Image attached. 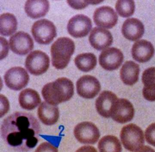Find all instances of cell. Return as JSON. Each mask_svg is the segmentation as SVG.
<instances>
[{
    "mask_svg": "<svg viewBox=\"0 0 155 152\" xmlns=\"http://www.w3.org/2000/svg\"><path fill=\"white\" fill-rule=\"evenodd\" d=\"M32 36L38 43L49 44L57 36L56 28L51 21L47 19H41L36 21L31 29Z\"/></svg>",
    "mask_w": 155,
    "mask_h": 152,
    "instance_id": "5b68a950",
    "label": "cell"
},
{
    "mask_svg": "<svg viewBox=\"0 0 155 152\" xmlns=\"http://www.w3.org/2000/svg\"><path fill=\"white\" fill-rule=\"evenodd\" d=\"M38 116L43 124L50 126L55 124L59 117L58 107L46 101L41 104L38 110Z\"/></svg>",
    "mask_w": 155,
    "mask_h": 152,
    "instance_id": "d6986e66",
    "label": "cell"
},
{
    "mask_svg": "<svg viewBox=\"0 0 155 152\" xmlns=\"http://www.w3.org/2000/svg\"><path fill=\"white\" fill-rule=\"evenodd\" d=\"M118 99L116 95L111 91H103L95 102L97 111L103 117H111L113 107Z\"/></svg>",
    "mask_w": 155,
    "mask_h": 152,
    "instance_id": "2e32d148",
    "label": "cell"
},
{
    "mask_svg": "<svg viewBox=\"0 0 155 152\" xmlns=\"http://www.w3.org/2000/svg\"><path fill=\"white\" fill-rule=\"evenodd\" d=\"M118 19L116 12L109 6L100 7L94 13L93 20L95 24L101 27L112 28L117 23Z\"/></svg>",
    "mask_w": 155,
    "mask_h": 152,
    "instance_id": "5bb4252c",
    "label": "cell"
},
{
    "mask_svg": "<svg viewBox=\"0 0 155 152\" xmlns=\"http://www.w3.org/2000/svg\"><path fill=\"white\" fill-rule=\"evenodd\" d=\"M43 98L49 104L57 106L69 101L74 94L73 82L66 78L58 79L55 81L46 84L43 88Z\"/></svg>",
    "mask_w": 155,
    "mask_h": 152,
    "instance_id": "7a4b0ae2",
    "label": "cell"
},
{
    "mask_svg": "<svg viewBox=\"0 0 155 152\" xmlns=\"http://www.w3.org/2000/svg\"><path fill=\"white\" fill-rule=\"evenodd\" d=\"M89 41L94 49L101 51L111 45L113 37L109 30L96 27L93 29L90 33Z\"/></svg>",
    "mask_w": 155,
    "mask_h": 152,
    "instance_id": "9a60e30c",
    "label": "cell"
},
{
    "mask_svg": "<svg viewBox=\"0 0 155 152\" xmlns=\"http://www.w3.org/2000/svg\"><path fill=\"white\" fill-rule=\"evenodd\" d=\"M98 148L100 152H121L122 150L119 139L111 135L103 137L99 141Z\"/></svg>",
    "mask_w": 155,
    "mask_h": 152,
    "instance_id": "d4e9b609",
    "label": "cell"
},
{
    "mask_svg": "<svg viewBox=\"0 0 155 152\" xmlns=\"http://www.w3.org/2000/svg\"><path fill=\"white\" fill-rule=\"evenodd\" d=\"M77 94L84 99H93L98 95L101 89L100 82L95 77L85 75L79 79L76 83Z\"/></svg>",
    "mask_w": 155,
    "mask_h": 152,
    "instance_id": "9c48e42d",
    "label": "cell"
},
{
    "mask_svg": "<svg viewBox=\"0 0 155 152\" xmlns=\"http://www.w3.org/2000/svg\"><path fill=\"white\" fill-rule=\"evenodd\" d=\"M115 9L119 15L124 17H127L133 15L135 9L134 2L131 0H120L117 2Z\"/></svg>",
    "mask_w": 155,
    "mask_h": 152,
    "instance_id": "484cf974",
    "label": "cell"
},
{
    "mask_svg": "<svg viewBox=\"0 0 155 152\" xmlns=\"http://www.w3.org/2000/svg\"><path fill=\"white\" fill-rule=\"evenodd\" d=\"M74 134L79 142L84 144H94L100 136V131L93 123L83 122L75 126Z\"/></svg>",
    "mask_w": 155,
    "mask_h": 152,
    "instance_id": "52a82bcc",
    "label": "cell"
},
{
    "mask_svg": "<svg viewBox=\"0 0 155 152\" xmlns=\"http://www.w3.org/2000/svg\"><path fill=\"white\" fill-rule=\"evenodd\" d=\"M29 76L25 69L21 67L12 68L5 73V84L9 88L14 91H19L28 85Z\"/></svg>",
    "mask_w": 155,
    "mask_h": 152,
    "instance_id": "ba28073f",
    "label": "cell"
},
{
    "mask_svg": "<svg viewBox=\"0 0 155 152\" xmlns=\"http://www.w3.org/2000/svg\"><path fill=\"white\" fill-rule=\"evenodd\" d=\"M49 7V3L46 0H28L25 3V9L28 17L37 19L45 16Z\"/></svg>",
    "mask_w": 155,
    "mask_h": 152,
    "instance_id": "ffe728a7",
    "label": "cell"
},
{
    "mask_svg": "<svg viewBox=\"0 0 155 152\" xmlns=\"http://www.w3.org/2000/svg\"><path fill=\"white\" fill-rule=\"evenodd\" d=\"M50 64L48 55L42 51L37 50L31 52L27 57L25 67L31 74L38 76L46 72Z\"/></svg>",
    "mask_w": 155,
    "mask_h": 152,
    "instance_id": "8992f818",
    "label": "cell"
},
{
    "mask_svg": "<svg viewBox=\"0 0 155 152\" xmlns=\"http://www.w3.org/2000/svg\"><path fill=\"white\" fill-rule=\"evenodd\" d=\"M74 62L76 66L80 70L87 72L93 70L96 67L97 59L93 53H82L77 55Z\"/></svg>",
    "mask_w": 155,
    "mask_h": 152,
    "instance_id": "603a6c76",
    "label": "cell"
},
{
    "mask_svg": "<svg viewBox=\"0 0 155 152\" xmlns=\"http://www.w3.org/2000/svg\"><path fill=\"white\" fill-rule=\"evenodd\" d=\"M9 45L11 50L19 55H25L31 51L34 48V42L28 33L19 31L10 37Z\"/></svg>",
    "mask_w": 155,
    "mask_h": 152,
    "instance_id": "4fadbf2b",
    "label": "cell"
},
{
    "mask_svg": "<svg viewBox=\"0 0 155 152\" xmlns=\"http://www.w3.org/2000/svg\"><path fill=\"white\" fill-rule=\"evenodd\" d=\"M35 152H58V150L53 144L48 142L41 144L35 150Z\"/></svg>",
    "mask_w": 155,
    "mask_h": 152,
    "instance_id": "f546056e",
    "label": "cell"
},
{
    "mask_svg": "<svg viewBox=\"0 0 155 152\" xmlns=\"http://www.w3.org/2000/svg\"><path fill=\"white\" fill-rule=\"evenodd\" d=\"M145 31L143 23L137 19L134 18L128 19L122 26V34L128 40L136 41L142 38Z\"/></svg>",
    "mask_w": 155,
    "mask_h": 152,
    "instance_id": "ac0fdd59",
    "label": "cell"
},
{
    "mask_svg": "<svg viewBox=\"0 0 155 152\" xmlns=\"http://www.w3.org/2000/svg\"><path fill=\"white\" fill-rule=\"evenodd\" d=\"M40 132L39 122L28 113H14L5 118L1 125L3 140L17 151H28L35 147L39 142Z\"/></svg>",
    "mask_w": 155,
    "mask_h": 152,
    "instance_id": "6da1fadb",
    "label": "cell"
},
{
    "mask_svg": "<svg viewBox=\"0 0 155 152\" xmlns=\"http://www.w3.org/2000/svg\"><path fill=\"white\" fill-rule=\"evenodd\" d=\"M19 101L23 109L32 110L40 104L41 99L37 91L33 89L27 88L21 91L20 93Z\"/></svg>",
    "mask_w": 155,
    "mask_h": 152,
    "instance_id": "7402d4cb",
    "label": "cell"
},
{
    "mask_svg": "<svg viewBox=\"0 0 155 152\" xmlns=\"http://www.w3.org/2000/svg\"><path fill=\"white\" fill-rule=\"evenodd\" d=\"M68 3L70 6L75 9H82L90 4H96L101 2L99 1H68Z\"/></svg>",
    "mask_w": 155,
    "mask_h": 152,
    "instance_id": "f1b7e54d",
    "label": "cell"
},
{
    "mask_svg": "<svg viewBox=\"0 0 155 152\" xmlns=\"http://www.w3.org/2000/svg\"><path fill=\"white\" fill-rule=\"evenodd\" d=\"M154 51L152 44L150 42L144 40L135 42L131 50L133 59L140 63H145L149 61L154 55Z\"/></svg>",
    "mask_w": 155,
    "mask_h": 152,
    "instance_id": "e0dca14e",
    "label": "cell"
},
{
    "mask_svg": "<svg viewBox=\"0 0 155 152\" xmlns=\"http://www.w3.org/2000/svg\"><path fill=\"white\" fill-rule=\"evenodd\" d=\"M134 114L132 103L127 99H119L114 105L111 117L117 123L125 124L132 120Z\"/></svg>",
    "mask_w": 155,
    "mask_h": 152,
    "instance_id": "30bf717a",
    "label": "cell"
},
{
    "mask_svg": "<svg viewBox=\"0 0 155 152\" xmlns=\"http://www.w3.org/2000/svg\"><path fill=\"white\" fill-rule=\"evenodd\" d=\"M123 54L120 49L115 48H108L101 53L99 62L103 68L107 71L117 69L124 61Z\"/></svg>",
    "mask_w": 155,
    "mask_h": 152,
    "instance_id": "7c38bea8",
    "label": "cell"
},
{
    "mask_svg": "<svg viewBox=\"0 0 155 152\" xmlns=\"http://www.w3.org/2000/svg\"><path fill=\"white\" fill-rule=\"evenodd\" d=\"M120 138L124 147L131 152L137 151L145 143L143 130L134 124L123 127L120 132Z\"/></svg>",
    "mask_w": 155,
    "mask_h": 152,
    "instance_id": "277c9868",
    "label": "cell"
},
{
    "mask_svg": "<svg viewBox=\"0 0 155 152\" xmlns=\"http://www.w3.org/2000/svg\"><path fill=\"white\" fill-rule=\"evenodd\" d=\"M140 72L139 65L133 61H127L120 70V77L126 85H133L138 81Z\"/></svg>",
    "mask_w": 155,
    "mask_h": 152,
    "instance_id": "44dd1931",
    "label": "cell"
},
{
    "mask_svg": "<svg viewBox=\"0 0 155 152\" xmlns=\"http://www.w3.org/2000/svg\"><path fill=\"white\" fill-rule=\"evenodd\" d=\"M142 94L144 98L147 101H155V83L144 85Z\"/></svg>",
    "mask_w": 155,
    "mask_h": 152,
    "instance_id": "4316f807",
    "label": "cell"
},
{
    "mask_svg": "<svg viewBox=\"0 0 155 152\" xmlns=\"http://www.w3.org/2000/svg\"><path fill=\"white\" fill-rule=\"evenodd\" d=\"M91 19L85 15L78 14L74 16L68 23V33L75 38H81L89 34L92 28Z\"/></svg>",
    "mask_w": 155,
    "mask_h": 152,
    "instance_id": "8fae6325",
    "label": "cell"
},
{
    "mask_svg": "<svg viewBox=\"0 0 155 152\" xmlns=\"http://www.w3.org/2000/svg\"><path fill=\"white\" fill-rule=\"evenodd\" d=\"M135 152H155V150L148 146H142L140 149Z\"/></svg>",
    "mask_w": 155,
    "mask_h": 152,
    "instance_id": "1f68e13d",
    "label": "cell"
},
{
    "mask_svg": "<svg viewBox=\"0 0 155 152\" xmlns=\"http://www.w3.org/2000/svg\"><path fill=\"white\" fill-rule=\"evenodd\" d=\"M145 137L149 144L155 147V123H152L147 128Z\"/></svg>",
    "mask_w": 155,
    "mask_h": 152,
    "instance_id": "83f0119b",
    "label": "cell"
},
{
    "mask_svg": "<svg viewBox=\"0 0 155 152\" xmlns=\"http://www.w3.org/2000/svg\"><path fill=\"white\" fill-rule=\"evenodd\" d=\"M75 49L73 41L68 37H60L51 48L52 64L57 69H63L69 64Z\"/></svg>",
    "mask_w": 155,
    "mask_h": 152,
    "instance_id": "3957f363",
    "label": "cell"
},
{
    "mask_svg": "<svg viewBox=\"0 0 155 152\" xmlns=\"http://www.w3.org/2000/svg\"><path fill=\"white\" fill-rule=\"evenodd\" d=\"M0 33L4 36H10L15 33L17 28V21L13 14L4 13L0 17Z\"/></svg>",
    "mask_w": 155,
    "mask_h": 152,
    "instance_id": "cb8c5ba5",
    "label": "cell"
},
{
    "mask_svg": "<svg viewBox=\"0 0 155 152\" xmlns=\"http://www.w3.org/2000/svg\"><path fill=\"white\" fill-rule=\"evenodd\" d=\"M75 152H98L96 148L91 146H84L79 148Z\"/></svg>",
    "mask_w": 155,
    "mask_h": 152,
    "instance_id": "4dcf8cb0",
    "label": "cell"
}]
</instances>
